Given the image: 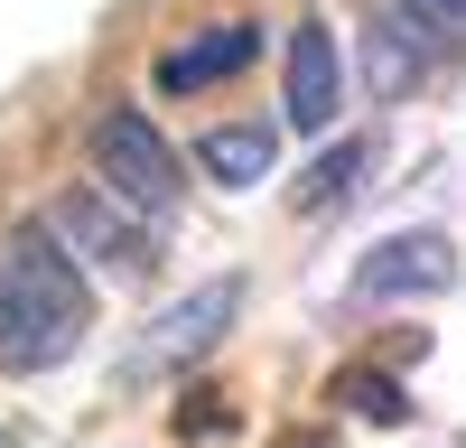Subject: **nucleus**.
<instances>
[{"label": "nucleus", "mask_w": 466, "mask_h": 448, "mask_svg": "<svg viewBox=\"0 0 466 448\" xmlns=\"http://www.w3.org/2000/svg\"><path fill=\"white\" fill-rule=\"evenodd\" d=\"M94 327V280L47 224H19L0 243V364L10 373H47L85 346Z\"/></svg>", "instance_id": "nucleus-1"}, {"label": "nucleus", "mask_w": 466, "mask_h": 448, "mask_svg": "<svg viewBox=\"0 0 466 448\" xmlns=\"http://www.w3.org/2000/svg\"><path fill=\"white\" fill-rule=\"evenodd\" d=\"M252 47H261V28H252V19H224V28L177 37V47L159 56V94H206V85H224V75H243Z\"/></svg>", "instance_id": "nucleus-8"}, {"label": "nucleus", "mask_w": 466, "mask_h": 448, "mask_svg": "<svg viewBox=\"0 0 466 448\" xmlns=\"http://www.w3.org/2000/svg\"><path fill=\"white\" fill-rule=\"evenodd\" d=\"M439 47H448V37H430L401 0H373V28H364V66H373V75H364V85H373V94H410L420 75H430Z\"/></svg>", "instance_id": "nucleus-7"}, {"label": "nucleus", "mask_w": 466, "mask_h": 448, "mask_svg": "<svg viewBox=\"0 0 466 448\" xmlns=\"http://www.w3.org/2000/svg\"><path fill=\"white\" fill-rule=\"evenodd\" d=\"M215 421H224V402H215V392H197V402L177 411V430H187V439H197V430H215Z\"/></svg>", "instance_id": "nucleus-13"}, {"label": "nucleus", "mask_w": 466, "mask_h": 448, "mask_svg": "<svg viewBox=\"0 0 466 448\" xmlns=\"http://www.w3.org/2000/svg\"><path fill=\"white\" fill-rule=\"evenodd\" d=\"M94 168H103L112 197L140 206V215H168V206L187 197V159L159 140V122H149V112H131V103L94 112Z\"/></svg>", "instance_id": "nucleus-2"}, {"label": "nucleus", "mask_w": 466, "mask_h": 448, "mask_svg": "<svg viewBox=\"0 0 466 448\" xmlns=\"http://www.w3.org/2000/svg\"><path fill=\"white\" fill-rule=\"evenodd\" d=\"M0 448H19V439H10V430H0Z\"/></svg>", "instance_id": "nucleus-14"}, {"label": "nucleus", "mask_w": 466, "mask_h": 448, "mask_svg": "<svg viewBox=\"0 0 466 448\" xmlns=\"http://www.w3.org/2000/svg\"><path fill=\"white\" fill-rule=\"evenodd\" d=\"M355 168H364V140H345V149H327V168L308 178L299 197H308V206H327V197H345V187H355Z\"/></svg>", "instance_id": "nucleus-11"}, {"label": "nucleus", "mask_w": 466, "mask_h": 448, "mask_svg": "<svg viewBox=\"0 0 466 448\" xmlns=\"http://www.w3.org/2000/svg\"><path fill=\"white\" fill-rule=\"evenodd\" d=\"M243 318V271H224V280H206V290H187V299H168L159 318L140 327V346H131V383H149V373H177V364H197V355H215V336Z\"/></svg>", "instance_id": "nucleus-3"}, {"label": "nucleus", "mask_w": 466, "mask_h": 448, "mask_svg": "<svg viewBox=\"0 0 466 448\" xmlns=\"http://www.w3.org/2000/svg\"><path fill=\"white\" fill-rule=\"evenodd\" d=\"M336 402H345V411H364V421H410V392H401L382 364H345Z\"/></svg>", "instance_id": "nucleus-10"}, {"label": "nucleus", "mask_w": 466, "mask_h": 448, "mask_svg": "<svg viewBox=\"0 0 466 448\" xmlns=\"http://www.w3.org/2000/svg\"><path fill=\"white\" fill-rule=\"evenodd\" d=\"M336 103H345V66H336V28L308 10L299 28H289V131H308L318 140L327 122H336Z\"/></svg>", "instance_id": "nucleus-6"}, {"label": "nucleus", "mask_w": 466, "mask_h": 448, "mask_svg": "<svg viewBox=\"0 0 466 448\" xmlns=\"http://www.w3.org/2000/svg\"><path fill=\"white\" fill-rule=\"evenodd\" d=\"M448 280H457V243L439 234V224H410V234H382L355 261L345 299H355V309H382V299H439Z\"/></svg>", "instance_id": "nucleus-4"}, {"label": "nucleus", "mask_w": 466, "mask_h": 448, "mask_svg": "<svg viewBox=\"0 0 466 448\" xmlns=\"http://www.w3.org/2000/svg\"><path fill=\"white\" fill-rule=\"evenodd\" d=\"M270 159H280V149H270V131H261V122H224V131H206V140H197V168H206L215 187H261V178H270Z\"/></svg>", "instance_id": "nucleus-9"}, {"label": "nucleus", "mask_w": 466, "mask_h": 448, "mask_svg": "<svg viewBox=\"0 0 466 448\" xmlns=\"http://www.w3.org/2000/svg\"><path fill=\"white\" fill-rule=\"evenodd\" d=\"M47 234L66 252L103 261V271H149V224H131V206L94 197V187H66V197L47 206Z\"/></svg>", "instance_id": "nucleus-5"}, {"label": "nucleus", "mask_w": 466, "mask_h": 448, "mask_svg": "<svg viewBox=\"0 0 466 448\" xmlns=\"http://www.w3.org/2000/svg\"><path fill=\"white\" fill-rule=\"evenodd\" d=\"M401 10L430 28V37H457V28H466V0H401Z\"/></svg>", "instance_id": "nucleus-12"}]
</instances>
